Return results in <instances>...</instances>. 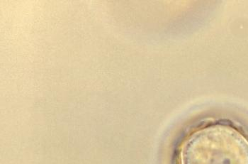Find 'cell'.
Here are the masks:
<instances>
[{"label":"cell","instance_id":"6da1fadb","mask_svg":"<svg viewBox=\"0 0 248 164\" xmlns=\"http://www.w3.org/2000/svg\"><path fill=\"white\" fill-rule=\"evenodd\" d=\"M182 164H248V141L231 127L211 125L185 142Z\"/></svg>","mask_w":248,"mask_h":164}]
</instances>
